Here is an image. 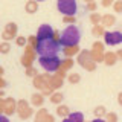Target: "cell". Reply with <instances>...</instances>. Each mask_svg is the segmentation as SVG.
<instances>
[{
	"label": "cell",
	"mask_w": 122,
	"mask_h": 122,
	"mask_svg": "<svg viewBox=\"0 0 122 122\" xmlns=\"http://www.w3.org/2000/svg\"><path fill=\"white\" fill-rule=\"evenodd\" d=\"M79 40H81V30H79V28L75 26V25H69L60 35V44L63 46V47L78 46Z\"/></svg>",
	"instance_id": "obj_1"
},
{
	"label": "cell",
	"mask_w": 122,
	"mask_h": 122,
	"mask_svg": "<svg viewBox=\"0 0 122 122\" xmlns=\"http://www.w3.org/2000/svg\"><path fill=\"white\" fill-rule=\"evenodd\" d=\"M61 51L60 41L53 40V38H47V40H40L35 52L38 56H58V52Z\"/></svg>",
	"instance_id": "obj_2"
},
{
	"label": "cell",
	"mask_w": 122,
	"mask_h": 122,
	"mask_svg": "<svg viewBox=\"0 0 122 122\" xmlns=\"http://www.w3.org/2000/svg\"><path fill=\"white\" fill-rule=\"evenodd\" d=\"M61 61L58 56H40L38 58V63H40V66L44 69L46 72H49V73H53V72H58L61 69Z\"/></svg>",
	"instance_id": "obj_3"
},
{
	"label": "cell",
	"mask_w": 122,
	"mask_h": 122,
	"mask_svg": "<svg viewBox=\"0 0 122 122\" xmlns=\"http://www.w3.org/2000/svg\"><path fill=\"white\" fill-rule=\"evenodd\" d=\"M76 61H78V64L81 67H84L86 70L93 72L95 69H96V63L93 61V56H92V51H81L78 53Z\"/></svg>",
	"instance_id": "obj_4"
},
{
	"label": "cell",
	"mask_w": 122,
	"mask_h": 122,
	"mask_svg": "<svg viewBox=\"0 0 122 122\" xmlns=\"http://www.w3.org/2000/svg\"><path fill=\"white\" fill-rule=\"evenodd\" d=\"M56 8H58V11L63 15H72V17H75L76 11H78L76 0H58Z\"/></svg>",
	"instance_id": "obj_5"
},
{
	"label": "cell",
	"mask_w": 122,
	"mask_h": 122,
	"mask_svg": "<svg viewBox=\"0 0 122 122\" xmlns=\"http://www.w3.org/2000/svg\"><path fill=\"white\" fill-rule=\"evenodd\" d=\"M0 108H2L3 114H6V116H11L12 113L17 112V102L14 101L12 98H2L0 99Z\"/></svg>",
	"instance_id": "obj_6"
},
{
	"label": "cell",
	"mask_w": 122,
	"mask_h": 122,
	"mask_svg": "<svg viewBox=\"0 0 122 122\" xmlns=\"http://www.w3.org/2000/svg\"><path fill=\"white\" fill-rule=\"evenodd\" d=\"M104 41L108 46H117L122 43V32L119 30H112V32H105Z\"/></svg>",
	"instance_id": "obj_7"
},
{
	"label": "cell",
	"mask_w": 122,
	"mask_h": 122,
	"mask_svg": "<svg viewBox=\"0 0 122 122\" xmlns=\"http://www.w3.org/2000/svg\"><path fill=\"white\" fill-rule=\"evenodd\" d=\"M35 49L32 47V46H26V51L25 53H23V56H21V64L25 66L26 69L28 67H32V63H34V60H35Z\"/></svg>",
	"instance_id": "obj_8"
},
{
	"label": "cell",
	"mask_w": 122,
	"mask_h": 122,
	"mask_svg": "<svg viewBox=\"0 0 122 122\" xmlns=\"http://www.w3.org/2000/svg\"><path fill=\"white\" fill-rule=\"evenodd\" d=\"M17 113L21 119H28V117L32 116V108L29 107V104L25 99H21V101L17 102Z\"/></svg>",
	"instance_id": "obj_9"
},
{
	"label": "cell",
	"mask_w": 122,
	"mask_h": 122,
	"mask_svg": "<svg viewBox=\"0 0 122 122\" xmlns=\"http://www.w3.org/2000/svg\"><path fill=\"white\" fill-rule=\"evenodd\" d=\"M17 25L15 23H8V25L5 26V29H3L2 32V38L3 41H9L12 40V38H17Z\"/></svg>",
	"instance_id": "obj_10"
},
{
	"label": "cell",
	"mask_w": 122,
	"mask_h": 122,
	"mask_svg": "<svg viewBox=\"0 0 122 122\" xmlns=\"http://www.w3.org/2000/svg\"><path fill=\"white\" fill-rule=\"evenodd\" d=\"M53 34H55V30L52 29L51 25H41L38 28L37 37L38 40H47V38H53Z\"/></svg>",
	"instance_id": "obj_11"
},
{
	"label": "cell",
	"mask_w": 122,
	"mask_h": 122,
	"mask_svg": "<svg viewBox=\"0 0 122 122\" xmlns=\"http://www.w3.org/2000/svg\"><path fill=\"white\" fill-rule=\"evenodd\" d=\"M25 11L28 14H35L38 11V2L37 0H28L25 3Z\"/></svg>",
	"instance_id": "obj_12"
},
{
	"label": "cell",
	"mask_w": 122,
	"mask_h": 122,
	"mask_svg": "<svg viewBox=\"0 0 122 122\" xmlns=\"http://www.w3.org/2000/svg\"><path fill=\"white\" fill-rule=\"evenodd\" d=\"M117 61V55L114 52H105L104 53V63L107 66H114Z\"/></svg>",
	"instance_id": "obj_13"
},
{
	"label": "cell",
	"mask_w": 122,
	"mask_h": 122,
	"mask_svg": "<svg viewBox=\"0 0 122 122\" xmlns=\"http://www.w3.org/2000/svg\"><path fill=\"white\" fill-rule=\"evenodd\" d=\"M102 26H114L116 25V17L113 14H104L102 15Z\"/></svg>",
	"instance_id": "obj_14"
},
{
	"label": "cell",
	"mask_w": 122,
	"mask_h": 122,
	"mask_svg": "<svg viewBox=\"0 0 122 122\" xmlns=\"http://www.w3.org/2000/svg\"><path fill=\"white\" fill-rule=\"evenodd\" d=\"M44 102V95L43 93H35L30 96V104L35 105V107H41Z\"/></svg>",
	"instance_id": "obj_15"
},
{
	"label": "cell",
	"mask_w": 122,
	"mask_h": 122,
	"mask_svg": "<svg viewBox=\"0 0 122 122\" xmlns=\"http://www.w3.org/2000/svg\"><path fill=\"white\" fill-rule=\"evenodd\" d=\"M63 52H64V55H66L67 58H70V56H73V55H78L81 51H79L78 46H69V47L63 49Z\"/></svg>",
	"instance_id": "obj_16"
},
{
	"label": "cell",
	"mask_w": 122,
	"mask_h": 122,
	"mask_svg": "<svg viewBox=\"0 0 122 122\" xmlns=\"http://www.w3.org/2000/svg\"><path fill=\"white\" fill-rule=\"evenodd\" d=\"M47 116H49V112L46 108L38 110L35 114V122H47Z\"/></svg>",
	"instance_id": "obj_17"
},
{
	"label": "cell",
	"mask_w": 122,
	"mask_h": 122,
	"mask_svg": "<svg viewBox=\"0 0 122 122\" xmlns=\"http://www.w3.org/2000/svg\"><path fill=\"white\" fill-rule=\"evenodd\" d=\"M72 112H70V110H69V107L67 105H58V107H56V114H58V116L60 117H63V119H64V117H69V114H70Z\"/></svg>",
	"instance_id": "obj_18"
},
{
	"label": "cell",
	"mask_w": 122,
	"mask_h": 122,
	"mask_svg": "<svg viewBox=\"0 0 122 122\" xmlns=\"http://www.w3.org/2000/svg\"><path fill=\"white\" fill-rule=\"evenodd\" d=\"M49 86H51L52 89H60V87L63 86V78H60L58 75L52 76V78H51V82H49Z\"/></svg>",
	"instance_id": "obj_19"
},
{
	"label": "cell",
	"mask_w": 122,
	"mask_h": 122,
	"mask_svg": "<svg viewBox=\"0 0 122 122\" xmlns=\"http://www.w3.org/2000/svg\"><path fill=\"white\" fill-rule=\"evenodd\" d=\"M90 23H92L93 26L101 25V23H102V15L99 14V12H92V14H90Z\"/></svg>",
	"instance_id": "obj_20"
},
{
	"label": "cell",
	"mask_w": 122,
	"mask_h": 122,
	"mask_svg": "<svg viewBox=\"0 0 122 122\" xmlns=\"http://www.w3.org/2000/svg\"><path fill=\"white\" fill-rule=\"evenodd\" d=\"M69 119L72 122H84V114L81 112H73L69 114Z\"/></svg>",
	"instance_id": "obj_21"
},
{
	"label": "cell",
	"mask_w": 122,
	"mask_h": 122,
	"mask_svg": "<svg viewBox=\"0 0 122 122\" xmlns=\"http://www.w3.org/2000/svg\"><path fill=\"white\" fill-rule=\"evenodd\" d=\"M63 93H60V92H53L52 93V96H51V102H53V104H56V105H60L61 102H63Z\"/></svg>",
	"instance_id": "obj_22"
},
{
	"label": "cell",
	"mask_w": 122,
	"mask_h": 122,
	"mask_svg": "<svg viewBox=\"0 0 122 122\" xmlns=\"http://www.w3.org/2000/svg\"><path fill=\"white\" fill-rule=\"evenodd\" d=\"M92 34H93L95 37H101V35H105V29L102 25H96L93 26V29H92Z\"/></svg>",
	"instance_id": "obj_23"
},
{
	"label": "cell",
	"mask_w": 122,
	"mask_h": 122,
	"mask_svg": "<svg viewBox=\"0 0 122 122\" xmlns=\"http://www.w3.org/2000/svg\"><path fill=\"white\" fill-rule=\"evenodd\" d=\"M72 66H73V60H72V58H66V60L61 61V70H64V72L69 70Z\"/></svg>",
	"instance_id": "obj_24"
},
{
	"label": "cell",
	"mask_w": 122,
	"mask_h": 122,
	"mask_svg": "<svg viewBox=\"0 0 122 122\" xmlns=\"http://www.w3.org/2000/svg\"><path fill=\"white\" fill-rule=\"evenodd\" d=\"M93 113H95V116H96V117H102V116H105V114H107V110H105L104 105H98L96 108L93 110Z\"/></svg>",
	"instance_id": "obj_25"
},
{
	"label": "cell",
	"mask_w": 122,
	"mask_h": 122,
	"mask_svg": "<svg viewBox=\"0 0 122 122\" xmlns=\"http://www.w3.org/2000/svg\"><path fill=\"white\" fill-rule=\"evenodd\" d=\"M67 79H69V82L70 84H78L79 81H81V76H79V73H69V76H67Z\"/></svg>",
	"instance_id": "obj_26"
},
{
	"label": "cell",
	"mask_w": 122,
	"mask_h": 122,
	"mask_svg": "<svg viewBox=\"0 0 122 122\" xmlns=\"http://www.w3.org/2000/svg\"><path fill=\"white\" fill-rule=\"evenodd\" d=\"M104 53H105V52H104ZM104 53H102V52H95V51H92L93 61H95V63H101V61H104Z\"/></svg>",
	"instance_id": "obj_27"
},
{
	"label": "cell",
	"mask_w": 122,
	"mask_h": 122,
	"mask_svg": "<svg viewBox=\"0 0 122 122\" xmlns=\"http://www.w3.org/2000/svg\"><path fill=\"white\" fill-rule=\"evenodd\" d=\"M15 44H17V46H20V47H25V46L28 44V40H26L25 37L18 35L17 38H15Z\"/></svg>",
	"instance_id": "obj_28"
},
{
	"label": "cell",
	"mask_w": 122,
	"mask_h": 122,
	"mask_svg": "<svg viewBox=\"0 0 122 122\" xmlns=\"http://www.w3.org/2000/svg\"><path fill=\"white\" fill-rule=\"evenodd\" d=\"M105 121H107V122H117V114L113 113V112L107 113V114H105Z\"/></svg>",
	"instance_id": "obj_29"
},
{
	"label": "cell",
	"mask_w": 122,
	"mask_h": 122,
	"mask_svg": "<svg viewBox=\"0 0 122 122\" xmlns=\"http://www.w3.org/2000/svg\"><path fill=\"white\" fill-rule=\"evenodd\" d=\"M93 51L104 53V43H101V41H95V43H93Z\"/></svg>",
	"instance_id": "obj_30"
},
{
	"label": "cell",
	"mask_w": 122,
	"mask_h": 122,
	"mask_svg": "<svg viewBox=\"0 0 122 122\" xmlns=\"http://www.w3.org/2000/svg\"><path fill=\"white\" fill-rule=\"evenodd\" d=\"M28 41H29V46H32L34 49H37V46H38V37H34V35H30L29 38H28Z\"/></svg>",
	"instance_id": "obj_31"
},
{
	"label": "cell",
	"mask_w": 122,
	"mask_h": 122,
	"mask_svg": "<svg viewBox=\"0 0 122 122\" xmlns=\"http://www.w3.org/2000/svg\"><path fill=\"white\" fill-rule=\"evenodd\" d=\"M113 9H114V12H117V14H122V0H116V2H114V5H113Z\"/></svg>",
	"instance_id": "obj_32"
},
{
	"label": "cell",
	"mask_w": 122,
	"mask_h": 122,
	"mask_svg": "<svg viewBox=\"0 0 122 122\" xmlns=\"http://www.w3.org/2000/svg\"><path fill=\"white\" fill-rule=\"evenodd\" d=\"M9 49H11V44L8 43V41H3V43L0 44V52H2V53H8Z\"/></svg>",
	"instance_id": "obj_33"
},
{
	"label": "cell",
	"mask_w": 122,
	"mask_h": 122,
	"mask_svg": "<svg viewBox=\"0 0 122 122\" xmlns=\"http://www.w3.org/2000/svg\"><path fill=\"white\" fill-rule=\"evenodd\" d=\"M64 23H69V25H75L76 23V17H72V15H64L63 17Z\"/></svg>",
	"instance_id": "obj_34"
},
{
	"label": "cell",
	"mask_w": 122,
	"mask_h": 122,
	"mask_svg": "<svg viewBox=\"0 0 122 122\" xmlns=\"http://www.w3.org/2000/svg\"><path fill=\"white\" fill-rule=\"evenodd\" d=\"M26 75H28V76H34V78H35V76H37V70L34 67H28V69H26Z\"/></svg>",
	"instance_id": "obj_35"
},
{
	"label": "cell",
	"mask_w": 122,
	"mask_h": 122,
	"mask_svg": "<svg viewBox=\"0 0 122 122\" xmlns=\"http://www.w3.org/2000/svg\"><path fill=\"white\" fill-rule=\"evenodd\" d=\"M86 9H87V11H90V12H95V11H96V3H95V2H92V3H87Z\"/></svg>",
	"instance_id": "obj_36"
},
{
	"label": "cell",
	"mask_w": 122,
	"mask_h": 122,
	"mask_svg": "<svg viewBox=\"0 0 122 122\" xmlns=\"http://www.w3.org/2000/svg\"><path fill=\"white\" fill-rule=\"evenodd\" d=\"M114 2H116V0H101V5L104 8H108V6L114 5Z\"/></svg>",
	"instance_id": "obj_37"
},
{
	"label": "cell",
	"mask_w": 122,
	"mask_h": 122,
	"mask_svg": "<svg viewBox=\"0 0 122 122\" xmlns=\"http://www.w3.org/2000/svg\"><path fill=\"white\" fill-rule=\"evenodd\" d=\"M0 122H9V119H8L6 114H2V116H0Z\"/></svg>",
	"instance_id": "obj_38"
},
{
	"label": "cell",
	"mask_w": 122,
	"mask_h": 122,
	"mask_svg": "<svg viewBox=\"0 0 122 122\" xmlns=\"http://www.w3.org/2000/svg\"><path fill=\"white\" fill-rule=\"evenodd\" d=\"M116 55H117V60H122V49H119V51L116 52Z\"/></svg>",
	"instance_id": "obj_39"
},
{
	"label": "cell",
	"mask_w": 122,
	"mask_h": 122,
	"mask_svg": "<svg viewBox=\"0 0 122 122\" xmlns=\"http://www.w3.org/2000/svg\"><path fill=\"white\" fill-rule=\"evenodd\" d=\"M92 122H107L105 119H102V117H96V119H93Z\"/></svg>",
	"instance_id": "obj_40"
},
{
	"label": "cell",
	"mask_w": 122,
	"mask_h": 122,
	"mask_svg": "<svg viewBox=\"0 0 122 122\" xmlns=\"http://www.w3.org/2000/svg\"><path fill=\"white\" fill-rule=\"evenodd\" d=\"M47 122H55V119H53L52 114H49V116H47Z\"/></svg>",
	"instance_id": "obj_41"
},
{
	"label": "cell",
	"mask_w": 122,
	"mask_h": 122,
	"mask_svg": "<svg viewBox=\"0 0 122 122\" xmlns=\"http://www.w3.org/2000/svg\"><path fill=\"white\" fill-rule=\"evenodd\" d=\"M117 102H119V104L122 105V93H119V95H117Z\"/></svg>",
	"instance_id": "obj_42"
},
{
	"label": "cell",
	"mask_w": 122,
	"mask_h": 122,
	"mask_svg": "<svg viewBox=\"0 0 122 122\" xmlns=\"http://www.w3.org/2000/svg\"><path fill=\"white\" fill-rule=\"evenodd\" d=\"M5 84H6V82H5V79L2 78V79H0V87H2V89H3V87H5Z\"/></svg>",
	"instance_id": "obj_43"
},
{
	"label": "cell",
	"mask_w": 122,
	"mask_h": 122,
	"mask_svg": "<svg viewBox=\"0 0 122 122\" xmlns=\"http://www.w3.org/2000/svg\"><path fill=\"white\" fill-rule=\"evenodd\" d=\"M61 122H72V121H70V119H69V117H64V119H63V121H61Z\"/></svg>",
	"instance_id": "obj_44"
},
{
	"label": "cell",
	"mask_w": 122,
	"mask_h": 122,
	"mask_svg": "<svg viewBox=\"0 0 122 122\" xmlns=\"http://www.w3.org/2000/svg\"><path fill=\"white\" fill-rule=\"evenodd\" d=\"M84 2H87V3H92V2H95V0H84Z\"/></svg>",
	"instance_id": "obj_45"
},
{
	"label": "cell",
	"mask_w": 122,
	"mask_h": 122,
	"mask_svg": "<svg viewBox=\"0 0 122 122\" xmlns=\"http://www.w3.org/2000/svg\"><path fill=\"white\" fill-rule=\"evenodd\" d=\"M37 2H43V0H37Z\"/></svg>",
	"instance_id": "obj_46"
},
{
	"label": "cell",
	"mask_w": 122,
	"mask_h": 122,
	"mask_svg": "<svg viewBox=\"0 0 122 122\" xmlns=\"http://www.w3.org/2000/svg\"><path fill=\"white\" fill-rule=\"evenodd\" d=\"M84 122H86V121H84Z\"/></svg>",
	"instance_id": "obj_47"
}]
</instances>
